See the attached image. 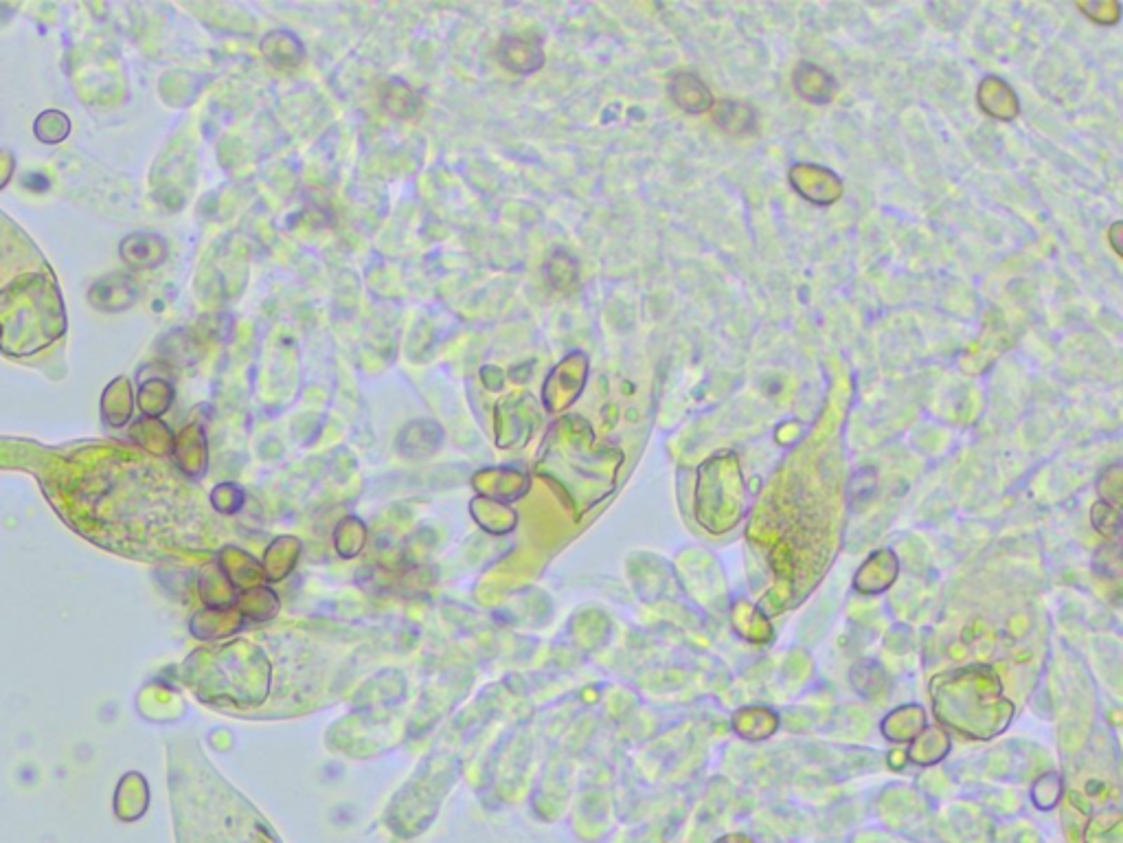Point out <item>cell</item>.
<instances>
[{
	"label": "cell",
	"mask_w": 1123,
	"mask_h": 843,
	"mask_svg": "<svg viewBox=\"0 0 1123 843\" xmlns=\"http://www.w3.org/2000/svg\"><path fill=\"white\" fill-rule=\"evenodd\" d=\"M797 73H799L801 77L805 75V82H797L799 93H801L805 99L814 101V104H819V99H816V93H821L819 97H821L823 104H825V101H830V99H832L830 95L834 93V88H827V84H830V86H836V84L832 82V77L827 75L825 71L816 69V66H812V64H801Z\"/></svg>",
	"instance_id": "ba28073f"
},
{
	"label": "cell",
	"mask_w": 1123,
	"mask_h": 843,
	"mask_svg": "<svg viewBox=\"0 0 1123 843\" xmlns=\"http://www.w3.org/2000/svg\"><path fill=\"white\" fill-rule=\"evenodd\" d=\"M950 751V736L941 727H924V732L913 740V747L909 751V760L920 764V767H930L948 756Z\"/></svg>",
	"instance_id": "8992f818"
},
{
	"label": "cell",
	"mask_w": 1123,
	"mask_h": 843,
	"mask_svg": "<svg viewBox=\"0 0 1123 843\" xmlns=\"http://www.w3.org/2000/svg\"><path fill=\"white\" fill-rule=\"evenodd\" d=\"M926 727V710L922 705H902L893 710L882 723V734L891 743H906L915 740Z\"/></svg>",
	"instance_id": "277c9868"
},
{
	"label": "cell",
	"mask_w": 1123,
	"mask_h": 843,
	"mask_svg": "<svg viewBox=\"0 0 1123 843\" xmlns=\"http://www.w3.org/2000/svg\"><path fill=\"white\" fill-rule=\"evenodd\" d=\"M716 843H755V839L744 835V833H731V835L720 837Z\"/></svg>",
	"instance_id": "8fae6325"
},
{
	"label": "cell",
	"mask_w": 1123,
	"mask_h": 843,
	"mask_svg": "<svg viewBox=\"0 0 1123 843\" xmlns=\"http://www.w3.org/2000/svg\"><path fill=\"white\" fill-rule=\"evenodd\" d=\"M731 620H733V628L737 631V635L748 639V642L764 644V642H768L770 637H773V626H770L768 617L759 609H755L753 604L735 602Z\"/></svg>",
	"instance_id": "5b68a950"
},
{
	"label": "cell",
	"mask_w": 1123,
	"mask_h": 843,
	"mask_svg": "<svg viewBox=\"0 0 1123 843\" xmlns=\"http://www.w3.org/2000/svg\"><path fill=\"white\" fill-rule=\"evenodd\" d=\"M1062 793H1064L1062 778L1058 773L1051 771L1042 775V778H1038L1036 784L1031 786V802H1034L1040 811H1051V808L1058 806Z\"/></svg>",
	"instance_id": "9c48e42d"
},
{
	"label": "cell",
	"mask_w": 1123,
	"mask_h": 843,
	"mask_svg": "<svg viewBox=\"0 0 1123 843\" xmlns=\"http://www.w3.org/2000/svg\"><path fill=\"white\" fill-rule=\"evenodd\" d=\"M1086 843H1123V819L1117 811L1099 813L1086 826Z\"/></svg>",
	"instance_id": "52a82bcc"
},
{
	"label": "cell",
	"mask_w": 1123,
	"mask_h": 843,
	"mask_svg": "<svg viewBox=\"0 0 1123 843\" xmlns=\"http://www.w3.org/2000/svg\"><path fill=\"white\" fill-rule=\"evenodd\" d=\"M898 571H900L898 556H895L891 549H880V552H873L865 560V565L856 571L854 589L862 595L884 593L895 582V578H898Z\"/></svg>",
	"instance_id": "7a4b0ae2"
},
{
	"label": "cell",
	"mask_w": 1123,
	"mask_h": 843,
	"mask_svg": "<svg viewBox=\"0 0 1123 843\" xmlns=\"http://www.w3.org/2000/svg\"><path fill=\"white\" fill-rule=\"evenodd\" d=\"M930 696L939 723L972 740L1003 734L1014 716V705L1003 696L1001 679L983 666L937 674L930 683Z\"/></svg>",
	"instance_id": "6da1fadb"
},
{
	"label": "cell",
	"mask_w": 1123,
	"mask_h": 843,
	"mask_svg": "<svg viewBox=\"0 0 1123 843\" xmlns=\"http://www.w3.org/2000/svg\"><path fill=\"white\" fill-rule=\"evenodd\" d=\"M1091 519H1093V525H1095V530L1099 534H1104L1106 538H1113V541H1117L1119 534H1121V512H1119L1117 503L1099 499L1093 505Z\"/></svg>",
	"instance_id": "30bf717a"
},
{
	"label": "cell",
	"mask_w": 1123,
	"mask_h": 843,
	"mask_svg": "<svg viewBox=\"0 0 1123 843\" xmlns=\"http://www.w3.org/2000/svg\"><path fill=\"white\" fill-rule=\"evenodd\" d=\"M733 729L744 740L759 743V740H766L777 732L779 716L770 707H742L740 712L733 714Z\"/></svg>",
	"instance_id": "3957f363"
}]
</instances>
